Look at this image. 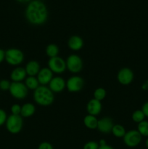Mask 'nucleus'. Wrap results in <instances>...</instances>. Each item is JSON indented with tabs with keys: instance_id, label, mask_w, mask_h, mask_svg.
I'll list each match as a JSON object with an SVG mask.
<instances>
[{
	"instance_id": "f257e3e1",
	"label": "nucleus",
	"mask_w": 148,
	"mask_h": 149,
	"mask_svg": "<svg viewBox=\"0 0 148 149\" xmlns=\"http://www.w3.org/2000/svg\"><path fill=\"white\" fill-rule=\"evenodd\" d=\"M49 13L46 4L41 0H32L25 10V17L33 26H42L47 21Z\"/></svg>"
},
{
	"instance_id": "f03ea898",
	"label": "nucleus",
	"mask_w": 148,
	"mask_h": 149,
	"mask_svg": "<svg viewBox=\"0 0 148 149\" xmlns=\"http://www.w3.org/2000/svg\"><path fill=\"white\" fill-rule=\"evenodd\" d=\"M33 97L35 103L43 107L51 106L55 101V94L48 86H39L33 91Z\"/></svg>"
},
{
	"instance_id": "7ed1b4c3",
	"label": "nucleus",
	"mask_w": 148,
	"mask_h": 149,
	"mask_svg": "<svg viewBox=\"0 0 148 149\" xmlns=\"http://www.w3.org/2000/svg\"><path fill=\"white\" fill-rule=\"evenodd\" d=\"M25 59L24 53L17 48H10L5 50V61L12 66H20Z\"/></svg>"
},
{
	"instance_id": "20e7f679",
	"label": "nucleus",
	"mask_w": 148,
	"mask_h": 149,
	"mask_svg": "<svg viewBox=\"0 0 148 149\" xmlns=\"http://www.w3.org/2000/svg\"><path fill=\"white\" fill-rule=\"evenodd\" d=\"M5 127L10 134L20 133L23 127V118L20 115L10 114L6 121Z\"/></svg>"
},
{
	"instance_id": "39448f33",
	"label": "nucleus",
	"mask_w": 148,
	"mask_h": 149,
	"mask_svg": "<svg viewBox=\"0 0 148 149\" xmlns=\"http://www.w3.org/2000/svg\"><path fill=\"white\" fill-rule=\"evenodd\" d=\"M67 70L73 74L81 72L84 67V63L81 57L77 54H71L65 60Z\"/></svg>"
},
{
	"instance_id": "423d86ee",
	"label": "nucleus",
	"mask_w": 148,
	"mask_h": 149,
	"mask_svg": "<svg viewBox=\"0 0 148 149\" xmlns=\"http://www.w3.org/2000/svg\"><path fill=\"white\" fill-rule=\"evenodd\" d=\"M10 94L16 100H24L28 94V89L23 82H13L10 84Z\"/></svg>"
},
{
	"instance_id": "0eeeda50",
	"label": "nucleus",
	"mask_w": 148,
	"mask_h": 149,
	"mask_svg": "<svg viewBox=\"0 0 148 149\" xmlns=\"http://www.w3.org/2000/svg\"><path fill=\"white\" fill-rule=\"evenodd\" d=\"M142 136L137 131V130H131L126 131L123 136V141L125 145L129 148H134L139 146L142 141Z\"/></svg>"
},
{
	"instance_id": "6e6552de",
	"label": "nucleus",
	"mask_w": 148,
	"mask_h": 149,
	"mask_svg": "<svg viewBox=\"0 0 148 149\" xmlns=\"http://www.w3.org/2000/svg\"><path fill=\"white\" fill-rule=\"evenodd\" d=\"M47 65L53 74H61L67 70L66 62L63 58L59 56L49 58Z\"/></svg>"
},
{
	"instance_id": "1a4fd4ad",
	"label": "nucleus",
	"mask_w": 148,
	"mask_h": 149,
	"mask_svg": "<svg viewBox=\"0 0 148 149\" xmlns=\"http://www.w3.org/2000/svg\"><path fill=\"white\" fill-rule=\"evenodd\" d=\"M85 85V81L81 77L73 75L66 80V89L70 93L81 92Z\"/></svg>"
},
{
	"instance_id": "9d476101",
	"label": "nucleus",
	"mask_w": 148,
	"mask_h": 149,
	"mask_svg": "<svg viewBox=\"0 0 148 149\" xmlns=\"http://www.w3.org/2000/svg\"><path fill=\"white\" fill-rule=\"evenodd\" d=\"M134 79V74L131 68L128 67L120 68L117 74V80L122 85H129Z\"/></svg>"
},
{
	"instance_id": "9b49d317",
	"label": "nucleus",
	"mask_w": 148,
	"mask_h": 149,
	"mask_svg": "<svg viewBox=\"0 0 148 149\" xmlns=\"http://www.w3.org/2000/svg\"><path fill=\"white\" fill-rule=\"evenodd\" d=\"M48 87L54 94L60 93L66 88V81L60 76L54 77L48 84Z\"/></svg>"
},
{
	"instance_id": "f8f14e48",
	"label": "nucleus",
	"mask_w": 148,
	"mask_h": 149,
	"mask_svg": "<svg viewBox=\"0 0 148 149\" xmlns=\"http://www.w3.org/2000/svg\"><path fill=\"white\" fill-rule=\"evenodd\" d=\"M115 124L113 123V120L110 117L104 116L98 119V124H97V128L99 132L102 134L111 133L112 129Z\"/></svg>"
},
{
	"instance_id": "ddd939ff",
	"label": "nucleus",
	"mask_w": 148,
	"mask_h": 149,
	"mask_svg": "<svg viewBox=\"0 0 148 149\" xmlns=\"http://www.w3.org/2000/svg\"><path fill=\"white\" fill-rule=\"evenodd\" d=\"M53 73L48 67L41 68L39 74L36 76L39 84L42 86H47L54 77Z\"/></svg>"
},
{
	"instance_id": "4468645a",
	"label": "nucleus",
	"mask_w": 148,
	"mask_h": 149,
	"mask_svg": "<svg viewBox=\"0 0 148 149\" xmlns=\"http://www.w3.org/2000/svg\"><path fill=\"white\" fill-rule=\"evenodd\" d=\"M102 105L101 101L96 100L94 98H91L89 100L86 104V111L88 114L92 115V116H98L102 111Z\"/></svg>"
},
{
	"instance_id": "2eb2a0df",
	"label": "nucleus",
	"mask_w": 148,
	"mask_h": 149,
	"mask_svg": "<svg viewBox=\"0 0 148 149\" xmlns=\"http://www.w3.org/2000/svg\"><path fill=\"white\" fill-rule=\"evenodd\" d=\"M27 77V74L25 68L17 66L10 73V79L13 82H23Z\"/></svg>"
},
{
	"instance_id": "dca6fc26",
	"label": "nucleus",
	"mask_w": 148,
	"mask_h": 149,
	"mask_svg": "<svg viewBox=\"0 0 148 149\" xmlns=\"http://www.w3.org/2000/svg\"><path fill=\"white\" fill-rule=\"evenodd\" d=\"M84 45V40L78 35H73L68 39V47L72 51H79L83 48Z\"/></svg>"
},
{
	"instance_id": "f3484780",
	"label": "nucleus",
	"mask_w": 148,
	"mask_h": 149,
	"mask_svg": "<svg viewBox=\"0 0 148 149\" xmlns=\"http://www.w3.org/2000/svg\"><path fill=\"white\" fill-rule=\"evenodd\" d=\"M41 68L39 63L33 60L28 62V63L25 66L27 76H30V77H36Z\"/></svg>"
},
{
	"instance_id": "a211bd4d",
	"label": "nucleus",
	"mask_w": 148,
	"mask_h": 149,
	"mask_svg": "<svg viewBox=\"0 0 148 149\" xmlns=\"http://www.w3.org/2000/svg\"><path fill=\"white\" fill-rule=\"evenodd\" d=\"M36 112V106L32 103H26L21 106L20 116L23 118L31 117Z\"/></svg>"
},
{
	"instance_id": "6ab92c4d",
	"label": "nucleus",
	"mask_w": 148,
	"mask_h": 149,
	"mask_svg": "<svg viewBox=\"0 0 148 149\" xmlns=\"http://www.w3.org/2000/svg\"><path fill=\"white\" fill-rule=\"evenodd\" d=\"M83 123L87 129L94 130H97V128L98 119L95 116L87 114L86 116H84L83 119Z\"/></svg>"
},
{
	"instance_id": "aec40b11",
	"label": "nucleus",
	"mask_w": 148,
	"mask_h": 149,
	"mask_svg": "<svg viewBox=\"0 0 148 149\" xmlns=\"http://www.w3.org/2000/svg\"><path fill=\"white\" fill-rule=\"evenodd\" d=\"M45 53L46 56L49 57V58H55V57L59 56V48L56 44H49L45 48Z\"/></svg>"
},
{
	"instance_id": "412c9836",
	"label": "nucleus",
	"mask_w": 148,
	"mask_h": 149,
	"mask_svg": "<svg viewBox=\"0 0 148 149\" xmlns=\"http://www.w3.org/2000/svg\"><path fill=\"white\" fill-rule=\"evenodd\" d=\"M25 85L26 86L28 90H36L38 87L40 86L39 81H38L36 77H30V76H27L26 79L24 80Z\"/></svg>"
},
{
	"instance_id": "4be33fe9",
	"label": "nucleus",
	"mask_w": 148,
	"mask_h": 149,
	"mask_svg": "<svg viewBox=\"0 0 148 149\" xmlns=\"http://www.w3.org/2000/svg\"><path fill=\"white\" fill-rule=\"evenodd\" d=\"M126 130L125 129L124 127L121 125H119V124H115L113 126V129H112L111 133L113 134V136H115V138H123V136L126 134Z\"/></svg>"
},
{
	"instance_id": "5701e85b",
	"label": "nucleus",
	"mask_w": 148,
	"mask_h": 149,
	"mask_svg": "<svg viewBox=\"0 0 148 149\" xmlns=\"http://www.w3.org/2000/svg\"><path fill=\"white\" fill-rule=\"evenodd\" d=\"M106 95H107V91L105 90V89H104L103 87H97L93 93V97H94L93 98L102 102V100L105 98Z\"/></svg>"
},
{
	"instance_id": "b1692460",
	"label": "nucleus",
	"mask_w": 148,
	"mask_h": 149,
	"mask_svg": "<svg viewBox=\"0 0 148 149\" xmlns=\"http://www.w3.org/2000/svg\"><path fill=\"white\" fill-rule=\"evenodd\" d=\"M137 131L142 137H148V121L144 120L137 124Z\"/></svg>"
},
{
	"instance_id": "393cba45",
	"label": "nucleus",
	"mask_w": 148,
	"mask_h": 149,
	"mask_svg": "<svg viewBox=\"0 0 148 149\" xmlns=\"http://www.w3.org/2000/svg\"><path fill=\"white\" fill-rule=\"evenodd\" d=\"M131 119L135 123L139 124V122L145 120V115L144 114L143 111H142L141 109H139V110L134 111L132 113Z\"/></svg>"
},
{
	"instance_id": "a878e982",
	"label": "nucleus",
	"mask_w": 148,
	"mask_h": 149,
	"mask_svg": "<svg viewBox=\"0 0 148 149\" xmlns=\"http://www.w3.org/2000/svg\"><path fill=\"white\" fill-rule=\"evenodd\" d=\"M99 147H100V146H99L98 142L91 141H88V142L84 144L83 149H99Z\"/></svg>"
},
{
	"instance_id": "bb28decb",
	"label": "nucleus",
	"mask_w": 148,
	"mask_h": 149,
	"mask_svg": "<svg viewBox=\"0 0 148 149\" xmlns=\"http://www.w3.org/2000/svg\"><path fill=\"white\" fill-rule=\"evenodd\" d=\"M10 84H11V82H10L9 80L7 79H1L0 81V90H3V91H7V90H10Z\"/></svg>"
},
{
	"instance_id": "cd10ccee",
	"label": "nucleus",
	"mask_w": 148,
	"mask_h": 149,
	"mask_svg": "<svg viewBox=\"0 0 148 149\" xmlns=\"http://www.w3.org/2000/svg\"><path fill=\"white\" fill-rule=\"evenodd\" d=\"M11 114L12 115H20L21 112V106L19 104H13L10 108Z\"/></svg>"
},
{
	"instance_id": "c85d7f7f",
	"label": "nucleus",
	"mask_w": 148,
	"mask_h": 149,
	"mask_svg": "<svg viewBox=\"0 0 148 149\" xmlns=\"http://www.w3.org/2000/svg\"><path fill=\"white\" fill-rule=\"evenodd\" d=\"M7 117L8 116L5 111L2 109H0V126L5 125Z\"/></svg>"
},
{
	"instance_id": "c756f323",
	"label": "nucleus",
	"mask_w": 148,
	"mask_h": 149,
	"mask_svg": "<svg viewBox=\"0 0 148 149\" xmlns=\"http://www.w3.org/2000/svg\"><path fill=\"white\" fill-rule=\"evenodd\" d=\"M38 149H54V148L50 143L47 142V141H44L39 144Z\"/></svg>"
},
{
	"instance_id": "7c9ffc66",
	"label": "nucleus",
	"mask_w": 148,
	"mask_h": 149,
	"mask_svg": "<svg viewBox=\"0 0 148 149\" xmlns=\"http://www.w3.org/2000/svg\"><path fill=\"white\" fill-rule=\"evenodd\" d=\"M141 110L143 111L144 114L145 115V117L148 118V101L145 102V103H144Z\"/></svg>"
},
{
	"instance_id": "2f4dec72",
	"label": "nucleus",
	"mask_w": 148,
	"mask_h": 149,
	"mask_svg": "<svg viewBox=\"0 0 148 149\" xmlns=\"http://www.w3.org/2000/svg\"><path fill=\"white\" fill-rule=\"evenodd\" d=\"M5 61V50L0 49V63Z\"/></svg>"
},
{
	"instance_id": "473e14b6",
	"label": "nucleus",
	"mask_w": 148,
	"mask_h": 149,
	"mask_svg": "<svg viewBox=\"0 0 148 149\" xmlns=\"http://www.w3.org/2000/svg\"><path fill=\"white\" fill-rule=\"evenodd\" d=\"M99 149H114V148L113 146H111L106 144V145L104 146H100Z\"/></svg>"
},
{
	"instance_id": "72a5a7b5",
	"label": "nucleus",
	"mask_w": 148,
	"mask_h": 149,
	"mask_svg": "<svg viewBox=\"0 0 148 149\" xmlns=\"http://www.w3.org/2000/svg\"><path fill=\"white\" fill-rule=\"evenodd\" d=\"M142 89L143 90H148V79L145 82H144L142 85Z\"/></svg>"
},
{
	"instance_id": "f704fd0d",
	"label": "nucleus",
	"mask_w": 148,
	"mask_h": 149,
	"mask_svg": "<svg viewBox=\"0 0 148 149\" xmlns=\"http://www.w3.org/2000/svg\"><path fill=\"white\" fill-rule=\"evenodd\" d=\"M98 143H99V146H104L107 144V142H106L104 139H101L99 141Z\"/></svg>"
},
{
	"instance_id": "c9c22d12",
	"label": "nucleus",
	"mask_w": 148,
	"mask_h": 149,
	"mask_svg": "<svg viewBox=\"0 0 148 149\" xmlns=\"http://www.w3.org/2000/svg\"><path fill=\"white\" fill-rule=\"evenodd\" d=\"M17 1L20 3H29L30 1H31L32 0H16Z\"/></svg>"
},
{
	"instance_id": "e433bc0d",
	"label": "nucleus",
	"mask_w": 148,
	"mask_h": 149,
	"mask_svg": "<svg viewBox=\"0 0 148 149\" xmlns=\"http://www.w3.org/2000/svg\"><path fill=\"white\" fill-rule=\"evenodd\" d=\"M145 146H146L147 148H148V137H147V138L146 141H145Z\"/></svg>"
}]
</instances>
